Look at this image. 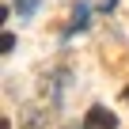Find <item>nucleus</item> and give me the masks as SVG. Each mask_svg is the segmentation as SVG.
I'll return each mask as SVG.
<instances>
[{"label": "nucleus", "instance_id": "obj_1", "mask_svg": "<svg viewBox=\"0 0 129 129\" xmlns=\"http://www.w3.org/2000/svg\"><path fill=\"white\" fill-rule=\"evenodd\" d=\"M84 129H118V118L106 106H91L87 118H84Z\"/></svg>", "mask_w": 129, "mask_h": 129}, {"label": "nucleus", "instance_id": "obj_2", "mask_svg": "<svg viewBox=\"0 0 129 129\" xmlns=\"http://www.w3.org/2000/svg\"><path fill=\"white\" fill-rule=\"evenodd\" d=\"M125 99H129V87H125Z\"/></svg>", "mask_w": 129, "mask_h": 129}, {"label": "nucleus", "instance_id": "obj_3", "mask_svg": "<svg viewBox=\"0 0 129 129\" xmlns=\"http://www.w3.org/2000/svg\"><path fill=\"white\" fill-rule=\"evenodd\" d=\"M69 129H80V125H69Z\"/></svg>", "mask_w": 129, "mask_h": 129}]
</instances>
